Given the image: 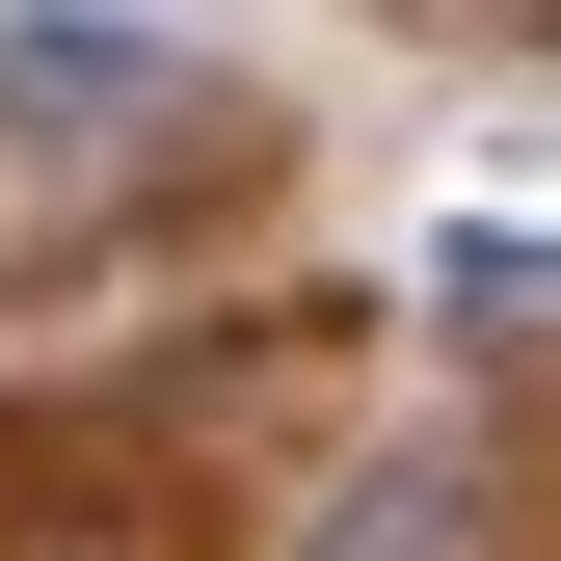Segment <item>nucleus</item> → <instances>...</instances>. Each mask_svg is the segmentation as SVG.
<instances>
[{
  "label": "nucleus",
  "instance_id": "f257e3e1",
  "mask_svg": "<svg viewBox=\"0 0 561 561\" xmlns=\"http://www.w3.org/2000/svg\"><path fill=\"white\" fill-rule=\"evenodd\" d=\"M134 81H161V54H134V27H0V107H27V134H107Z\"/></svg>",
  "mask_w": 561,
  "mask_h": 561
},
{
  "label": "nucleus",
  "instance_id": "f03ea898",
  "mask_svg": "<svg viewBox=\"0 0 561 561\" xmlns=\"http://www.w3.org/2000/svg\"><path fill=\"white\" fill-rule=\"evenodd\" d=\"M428 535H455V508H428V481H375V508H347L321 561H428Z\"/></svg>",
  "mask_w": 561,
  "mask_h": 561
}]
</instances>
